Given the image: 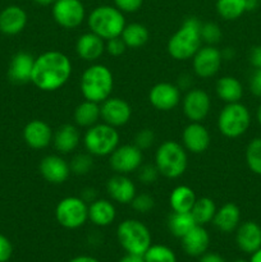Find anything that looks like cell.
Segmentation results:
<instances>
[{
	"label": "cell",
	"instance_id": "obj_1",
	"mask_svg": "<svg viewBox=\"0 0 261 262\" xmlns=\"http://www.w3.org/2000/svg\"><path fill=\"white\" fill-rule=\"evenodd\" d=\"M73 67L64 53L49 50L35 58L31 82L44 92L60 90L71 79Z\"/></svg>",
	"mask_w": 261,
	"mask_h": 262
},
{
	"label": "cell",
	"instance_id": "obj_2",
	"mask_svg": "<svg viewBox=\"0 0 261 262\" xmlns=\"http://www.w3.org/2000/svg\"><path fill=\"white\" fill-rule=\"evenodd\" d=\"M202 22L196 17H188L183 20L181 27L170 36L166 43L169 55L178 61L188 60L202 46L201 38Z\"/></svg>",
	"mask_w": 261,
	"mask_h": 262
},
{
	"label": "cell",
	"instance_id": "obj_3",
	"mask_svg": "<svg viewBox=\"0 0 261 262\" xmlns=\"http://www.w3.org/2000/svg\"><path fill=\"white\" fill-rule=\"evenodd\" d=\"M114 89V76L105 64L92 63L81 76L79 90L84 100L101 104L112 96Z\"/></svg>",
	"mask_w": 261,
	"mask_h": 262
},
{
	"label": "cell",
	"instance_id": "obj_4",
	"mask_svg": "<svg viewBox=\"0 0 261 262\" xmlns=\"http://www.w3.org/2000/svg\"><path fill=\"white\" fill-rule=\"evenodd\" d=\"M155 165L160 176L177 179L186 173L188 165L187 150L177 141H164L155 152Z\"/></svg>",
	"mask_w": 261,
	"mask_h": 262
},
{
	"label": "cell",
	"instance_id": "obj_5",
	"mask_svg": "<svg viewBox=\"0 0 261 262\" xmlns=\"http://www.w3.org/2000/svg\"><path fill=\"white\" fill-rule=\"evenodd\" d=\"M87 25L91 32L106 41L122 35L127 23L124 13L120 12L115 5H100L90 13Z\"/></svg>",
	"mask_w": 261,
	"mask_h": 262
},
{
	"label": "cell",
	"instance_id": "obj_6",
	"mask_svg": "<svg viewBox=\"0 0 261 262\" xmlns=\"http://www.w3.org/2000/svg\"><path fill=\"white\" fill-rule=\"evenodd\" d=\"M120 136L117 128L99 122L97 124L87 128L83 136L84 150L92 156L105 158L109 156L119 146Z\"/></svg>",
	"mask_w": 261,
	"mask_h": 262
},
{
	"label": "cell",
	"instance_id": "obj_7",
	"mask_svg": "<svg viewBox=\"0 0 261 262\" xmlns=\"http://www.w3.org/2000/svg\"><path fill=\"white\" fill-rule=\"evenodd\" d=\"M117 238L127 253L143 256L151 243L150 229L137 219H125L118 225Z\"/></svg>",
	"mask_w": 261,
	"mask_h": 262
},
{
	"label": "cell",
	"instance_id": "obj_8",
	"mask_svg": "<svg viewBox=\"0 0 261 262\" xmlns=\"http://www.w3.org/2000/svg\"><path fill=\"white\" fill-rule=\"evenodd\" d=\"M250 124V110L241 102L227 104L217 115V129L227 138L241 137L247 132Z\"/></svg>",
	"mask_w": 261,
	"mask_h": 262
},
{
	"label": "cell",
	"instance_id": "obj_9",
	"mask_svg": "<svg viewBox=\"0 0 261 262\" xmlns=\"http://www.w3.org/2000/svg\"><path fill=\"white\" fill-rule=\"evenodd\" d=\"M55 219L66 229H78L89 220V204L79 196L64 197L55 207Z\"/></svg>",
	"mask_w": 261,
	"mask_h": 262
},
{
	"label": "cell",
	"instance_id": "obj_10",
	"mask_svg": "<svg viewBox=\"0 0 261 262\" xmlns=\"http://www.w3.org/2000/svg\"><path fill=\"white\" fill-rule=\"evenodd\" d=\"M56 25L67 30H74L83 23L86 9L81 0H56L51 8Z\"/></svg>",
	"mask_w": 261,
	"mask_h": 262
},
{
	"label": "cell",
	"instance_id": "obj_11",
	"mask_svg": "<svg viewBox=\"0 0 261 262\" xmlns=\"http://www.w3.org/2000/svg\"><path fill=\"white\" fill-rule=\"evenodd\" d=\"M143 151H141L135 143L119 145L109 155L110 168L117 174L128 176L138 170L143 164Z\"/></svg>",
	"mask_w": 261,
	"mask_h": 262
},
{
	"label": "cell",
	"instance_id": "obj_12",
	"mask_svg": "<svg viewBox=\"0 0 261 262\" xmlns=\"http://www.w3.org/2000/svg\"><path fill=\"white\" fill-rule=\"evenodd\" d=\"M222 50L215 45H205L199 49L192 58V68L194 74L202 79L216 76L223 64Z\"/></svg>",
	"mask_w": 261,
	"mask_h": 262
},
{
	"label": "cell",
	"instance_id": "obj_13",
	"mask_svg": "<svg viewBox=\"0 0 261 262\" xmlns=\"http://www.w3.org/2000/svg\"><path fill=\"white\" fill-rule=\"evenodd\" d=\"M182 107L189 122H202L211 110V99L206 91L192 87L184 95Z\"/></svg>",
	"mask_w": 261,
	"mask_h": 262
},
{
	"label": "cell",
	"instance_id": "obj_14",
	"mask_svg": "<svg viewBox=\"0 0 261 262\" xmlns=\"http://www.w3.org/2000/svg\"><path fill=\"white\" fill-rule=\"evenodd\" d=\"M101 120L114 128L123 127L132 118V106L129 102L120 97H107L100 104Z\"/></svg>",
	"mask_w": 261,
	"mask_h": 262
},
{
	"label": "cell",
	"instance_id": "obj_15",
	"mask_svg": "<svg viewBox=\"0 0 261 262\" xmlns=\"http://www.w3.org/2000/svg\"><path fill=\"white\" fill-rule=\"evenodd\" d=\"M182 99V91L177 84L170 82H159L151 87L148 101L160 112H170L178 106Z\"/></svg>",
	"mask_w": 261,
	"mask_h": 262
},
{
	"label": "cell",
	"instance_id": "obj_16",
	"mask_svg": "<svg viewBox=\"0 0 261 262\" xmlns=\"http://www.w3.org/2000/svg\"><path fill=\"white\" fill-rule=\"evenodd\" d=\"M38 170L41 177L50 184H63L72 174L69 163L60 154H51L41 159Z\"/></svg>",
	"mask_w": 261,
	"mask_h": 262
},
{
	"label": "cell",
	"instance_id": "obj_17",
	"mask_svg": "<svg viewBox=\"0 0 261 262\" xmlns=\"http://www.w3.org/2000/svg\"><path fill=\"white\" fill-rule=\"evenodd\" d=\"M211 136L202 122H189L182 132V145L188 152L199 155L209 148Z\"/></svg>",
	"mask_w": 261,
	"mask_h": 262
},
{
	"label": "cell",
	"instance_id": "obj_18",
	"mask_svg": "<svg viewBox=\"0 0 261 262\" xmlns=\"http://www.w3.org/2000/svg\"><path fill=\"white\" fill-rule=\"evenodd\" d=\"M54 130L45 120L33 119L23 128V140L33 150H44L53 143Z\"/></svg>",
	"mask_w": 261,
	"mask_h": 262
},
{
	"label": "cell",
	"instance_id": "obj_19",
	"mask_svg": "<svg viewBox=\"0 0 261 262\" xmlns=\"http://www.w3.org/2000/svg\"><path fill=\"white\" fill-rule=\"evenodd\" d=\"M106 192L112 201L120 205H129L137 194L136 184L124 174H115L106 182Z\"/></svg>",
	"mask_w": 261,
	"mask_h": 262
},
{
	"label": "cell",
	"instance_id": "obj_20",
	"mask_svg": "<svg viewBox=\"0 0 261 262\" xmlns=\"http://www.w3.org/2000/svg\"><path fill=\"white\" fill-rule=\"evenodd\" d=\"M76 53L82 60L96 63L105 53V40L91 31L82 33L76 41Z\"/></svg>",
	"mask_w": 261,
	"mask_h": 262
},
{
	"label": "cell",
	"instance_id": "obj_21",
	"mask_svg": "<svg viewBox=\"0 0 261 262\" xmlns=\"http://www.w3.org/2000/svg\"><path fill=\"white\" fill-rule=\"evenodd\" d=\"M27 22V13L18 5H9L0 12V32L7 36H14L22 32Z\"/></svg>",
	"mask_w": 261,
	"mask_h": 262
},
{
	"label": "cell",
	"instance_id": "obj_22",
	"mask_svg": "<svg viewBox=\"0 0 261 262\" xmlns=\"http://www.w3.org/2000/svg\"><path fill=\"white\" fill-rule=\"evenodd\" d=\"M79 143H81V133L76 124L67 123L54 130L51 145L60 155H68V154L74 152L78 148Z\"/></svg>",
	"mask_w": 261,
	"mask_h": 262
},
{
	"label": "cell",
	"instance_id": "obj_23",
	"mask_svg": "<svg viewBox=\"0 0 261 262\" xmlns=\"http://www.w3.org/2000/svg\"><path fill=\"white\" fill-rule=\"evenodd\" d=\"M235 242L242 252L252 255L261 248V227L255 222H245L235 229Z\"/></svg>",
	"mask_w": 261,
	"mask_h": 262
},
{
	"label": "cell",
	"instance_id": "obj_24",
	"mask_svg": "<svg viewBox=\"0 0 261 262\" xmlns=\"http://www.w3.org/2000/svg\"><path fill=\"white\" fill-rule=\"evenodd\" d=\"M35 56L26 51H19L12 58L8 68V77L13 83L25 84L31 82Z\"/></svg>",
	"mask_w": 261,
	"mask_h": 262
},
{
	"label": "cell",
	"instance_id": "obj_25",
	"mask_svg": "<svg viewBox=\"0 0 261 262\" xmlns=\"http://www.w3.org/2000/svg\"><path fill=\"white\" fill-rule=\"evenodd\" d=\"M184 252L192 257H200L207 251L210 246L209 232L204 225H196L184 237L181 238Z\"/></svg>",
	"mask_w": 261,
	"mask_h": 262
},
{
	"label": "cell",
	"instance_id": "obj_26",
	"mask_svg": "<svg viewBox=\"0 0 261 262\" xmlns=\"http://www.w3.org/2000/svg\"><path fill=\"white\" fill-rule=\"evenodd\" d=\"M117 217L114 204L106 199H96L89 205V220L99 228L109 227Z\"/></svg>",
	"mask_w": 261,
	"mask_h": 262
},
{
	"label": "cell",
	"instance_id": "obj_27",
	"mask_svg": "<svg viewBox=\"0 0 261 262\" xmlns=\"http://www.w3.org/2000/svg\"><path fill=\"white\" fill-rule=\"evenodd\" d=\"M241 222V210L233 202H227L215 212L212 224L219 232L232 233L238 228Z\"/></svg>",
	"mask_w": 261,
	"mask_h": 262
},
{
	"label": "cell",
	"instance_id": "obj_28",
	"mask_svg": "<svg viewBox=\"0 0 261 262\" xmlns=\"http://www.w3.org/2000/svg\"><path fill=\"white\" fill-rule=\"evenodd\" d=\"M215 92L217 97L225 104H232V102H240L243 96V86L233 76L220 77L215 84Z\"/></svg>",
	"mask_w": 261,
	"mask_h": 262
},
{
	"label": "cell",
	"instance_id": "obj_29",
	"mask_svg": "<svg viewBox=\"0 0 261 262\" xmlns=\"http://www.w3.org/2000/svg\"><path fill=\"white\" fill-rule=\"evenodd\" d=\"M74 124L79 128H90L97 124L101 119V112H100V104L94 101L84 100L78 104L73 113Z\"/></svg>",
	"mask_w": 261,
	"mask_h": 262
},
{
	"label": "cell",
	"instance_id": "obj_30",
	"mask_svg": "<svg viewBox=\"0 0 261 262\" xmlns=\"http://www.w3.org/2000/svg\"><path fill=\"white\" fill-rule=\"evenodd\" d=\"M197 197L188 186H177L169 194V205L174 212H191Z\"/></svg>",
	"mask_w": 261,
	"mask_h": 262
},
{
	"label": "cell",
	"instance_id": "obj_31",
	"mask_svg": "<svg viewBox=\"0 0 261 262\" xmlns=\"http://www.w3.org/2000/svg\"><path fill=\"white\" fill-rule=\"evenodd\" d=\"M120 37L123 38L124 43L128 49H138L142 48L150 38V32L145 25L138 22L125 25Z\"/></svg>",
	"mask_w": 261,
	"mask_h": 262
},
{
	"label": "cell",
	"instance_id": "obj_32",
	"mask_svg": "<svg viewBox=\"0 0 261 262\" xmlns=\"http://www.w3.org/2000/svg\"><path fill=\"white\" fill-rule=\"evenodd\" d=\"M193 216L191 212H171L168 217V229L174 237L179 238L187 234L192 228L196 227Z\"/></svg>",
	"mask_w": 261,
	"mask_h": 262
},
{
	"label": "cell",
	"instance_id": "obj_33",
	"mask_svg": "<svg viewBox=\"0 0 261 262\" xmlns=\"http://www.w3.org/2000/svg\"><path fill=\"white\" fill-rule=\"evenodd\" d=\"M216 210L217 207L214 200L210 199V197H200L194 202L191 214L197 225H204L205 227L209 223H212Z\"/></svg>",
	"mask_w": 261,
	"mask_h": 262
},
{
	"label": "cell",
	"instance_id": "obj_34",
	"mask_svg": "<svg viewBox=\"0 0 261 262\" xmlns=\"http://www.w3.org/2000/svg\"><path fill=\"white\" fill-rule=\"evenodd\" d=\"M216 12L224 20H235L246 13L245 0H216Z\"/></svg>",
	"mask_w": 261,
	"mask_h": 262
},
{
	"label": "cell",
	"instance_id": "obj_35",
	"mask_svg": "<svg viewBox=\"0 0 261 262\" xmlns=\"http://www.w3.org/2000/svg\"><path fill=\"white\" fill-rule=\"evenodd\" d=\"M145 262H177V256L171 248L165 245H151L143 253Z\"/></svg>",
	"mask_w": 261,
	"mask_h": 262
},
{
	"label": "cell",
	"instance_id": "obj_36",
	"mask_svg": "<svg viewBox=\"0 0 261 262\" xmlns=\"http://www.w3.org/2000/svg\"><path fill=\"white\" fill-rule=\"evenodd\" d=\"M246 163L252 173L261 176V137L253 138L247 145Z\"/></svg>",
	"mask_w": 261,
	"mask_h": 262
},
{
	"label": "cell",
	"instance_id": "obj_37",
	"mask_svg": "<svg viewBox=\"0 0 261 262\" xmlns=\"http://www.w3.org/2000/svg\"><path fill=\"white\" fill-rule=\"evenodd\" d=\"M69 166H71V173L74 176H87L94 169V156L90 155L87 151L76 154L69 161Z\"/></svg>",
	"mask_w": 261,
	"mask_h": 262
},
{
	"label": "cell",
	"instance_id": "obj_38",
	"mask_svg": "<svg viewBox=\"0 0 261 262\" xmlns=\"http://www.w3.org/2000/svg\"><path fill=\"white\" fill-rule=\"evenodd\" d=\"M201 38L202 42L206 45H216L222 38L220 26L215 22H205L201 25Z\"/></svg>",
	"mask_w": 261,
	"mask_h": 262
},
{
	"label": "cell",
	"instance_id": "obj_39",
	"mask_svg": "<svg viewBox=\"0 0 261 262\" xmlns=\"http://www.w3.org/2000/svg\"><path fill=\"white\" fill-rule=\"evenodd\" d=\"M129 205L138 214H147L155 207V199L148 193H137Z\"/></svg>",
	"mask_w": 261,
	"mask_h": 262
},
{
	"label": "cell",
	"instance_id": "obj_40",
	"mask_svg": "<svg viewBox=\"0 0 261 262\" xmlns=\"http://www.w3.org/2000/svg\"><path fill=\"white\" fill-rule=\"evenodd\" d=\"M159 176H160V173H159L155 164H142L137 170L138 181L146 186L155 183L159 179Z\"/></svg>",
	"mask_w": 261,
	"mask_h": 262
},
{
	"label": "cell",
	"instance_id": "obj_41",
	"mask_svg": "<svg viewBox=\"0 0 261 262\" xmlns=\"http://www.w3.org/2000/svg\"><path fill=\"white\" fill-rule=\"evenodd\" d=\"M156 136L155 132L150 128H143V129L138 130L135 136V145L140 148L141 151L148 150L151 146L155 143Z\"/></svg>",
	"mask_w": 261,
	"mask_h": 262
},
{
	"label": "cell",
	"instance_id": "obj_42",
	"mask_svg": "<svg viewBox=\"0 0 261 262\" xmlns=\"http://www.w3.org/2000/svg\"><path fill=\"white\" fill-rule=\"evenodd\" d=\"M127 49V45H125L124 41H123V38L120 36L109 38V40L105 41V51L112 56L123 55Z\"/></svg>",
	"mask_w": 261,
	"mask_h": 262
},
{
	"label": "cell",
	"instance_id": "obj_43",
	"mask_svg": "<svg viewBox=\"0 0 261 262\" xmlns=\"http://www.w3.org/2000/svg\"><path fill=\"white\" fill-rule=\"evenodd\" d=\"M143 0H114V5L123 13H135L141 9Z\"/></svg>",
	"mask_w": 261,
	"mask_h": 262
},
{
	"label": "cell",
	"instance_id": "obj_44",
	"mask_svg": "<svg viewBox=\"0 0 261 262\" xmlns=\"http://www.w3.org/2000/svg\"><path fill=\"white\" fill-rule=\"evenodd\" d=\"M13 255L12 242L0 233V262H8Z\"/></svg>",
	"mask_w": 261,
	"mask_h": 262
},
{
	"label": "cell",
	"instance_id": "obj_45",
	"mask_svg": "<svg viewBox=\"0 0 261 262\" xmlns=\"http://www.w3.org/2000/svg\"><path fill=\"white\" fill-rule=\"evenodd\" d=\"M250 90L253 95L261 97V68L255 69L250 78Z\"/></svg>",
	"mask_w": 261,
	"mask_h": 262
},
{
	"label": "cell",
	"instance_id": "obj_46",
	"mask_svg": "<svg viewBox=\"0 0 261 262\" xmlns=\"http://www.w3.org/2000/svg\"><path fill=\"white\" fill-rule=\"evenodd\" d=\"M248 60H250L251 66L255 69L261 68V45L253 46L250 51V55H248Z\"/></svg>",
	"mask_w": 261,
	"mask_h": 262
},
{
	"label": "cell",
	"instance_id": "obj_47",
	"mask_svg": "<svg viewBox=\"0 0 261 262\" xmlns=\"http://www.w3.org/2000/svg\"><path fill=\"white\" fill-rule=\"evenodd\" d=\"M192 84H193V78H192L191 74L183 73L179 76L177 86L179 87L181 91H188V90L192 89Z\"/></svg>",
	"mask_w": 261,
	"mask_h": 262
},
{
	"label": "cell",
	"instance_id": "obj_48",
	"mask_svg": "<svg viewBox=\"0 0 261 262\" xmlns=\"http://www.w3.org/2000/svg\"><path fill=\"white\" fill-rule=\"evenodd\" d=\"M199 262H225V260L216 252H205L204 255L200 256Z\"/></svg>",
	"mask_w": 261,
	"mask_h": 262
},
{
	"label": "cell",
	"instance_id": "obj_49",
	"mask_svg": "<svg viewBox=\"0 0 261 262\" xmlns=\"http://www.w3.org/2000/svg\"><path fill=\"white\" fill-rule=\"evenodd\" d=\"M79 197H81L84 202H87L89 205L91 204V202H94L96 199H99V197H97V193H96V189L91 188V187H87V188H84L83 191H82V194Z\"/></svg>",
	"mask_w": 261,
	"mask_h": 262
},
{
	"label": "cell",
	"instance_id": "obj_50",
	"mask_svg": "<svg viewBox=\"0 0 261 262\" xmlns=\"http://www.w3.org/2000/svg\"><path fill=\"white\" fill-rule=\"evenodd\" d=\"M118 262H145L143 260V256L138 255H132V253H127L125 256H123Z\"/></svg>",
	"mask_w": 261,
	"mask_h": 262
},
{
	"label": "cell",
	"instance_id": "obj_51",
	"mask_svg": "<svg viewBox=\"0 0 261 262\" xmlns=\"http://www.w3.org/2000/svg\"><path fill=\"white\" fill-rule=\"evenodd\" d=\"M69 262H100L97 258L92 257V256H86V255H82V256H77V257H73Z\"/></svg>",
	"mask_w": 261,
	"mask_h": 262
},
{
	"label": "cell",
	"instance_id": "obj_52",
	"mask_svg": "<svg viewBox=\"0 0 261 262\" xmlns=\"http://www.w3.org/2000/svg\"><path fill=\"white\" fill-rule=\"evenodd\" d=\"M246 12H252L258 7V0H245Z\"/></svg>",
	"mask_w": 261,
	"mask_h": 262
},
{
	"label": "cell",
	"instance_id": "obj_53",
	"mask_svg": "<svg viewBox=\"0 0 261 262\" xmlns=\"http://www.w3.org/2000/svg\"><path fill=\"white\" fill-rule=\"evenodd\" d=\"M223 59H227V60H230V59L234 56V51L232 50V48H227L222 51Z\"/></svg>",
	"mask_w": 261,
	"mask_h": 262
},
{
	"label": "cell",
	"instance_id": "obj_54",
	"mask_svg": "<svg viewBox=\"0 0 261 262\" xmlns=\"http://www.w3.org/2000/svg\"><path fill=\"white\" fill-rule=\"evenodd\" d=\"M32 2L37 5H41V7H49V5H53L56 0H32Z\"/></svg>",
	"mask_w": 261,
	"mask_h": 262
},
{
	"label": "cell",
	"instance_id": "obj_55",
	"mask_svg": "<svg viewBox=\"0 0 261 262\" xmlns=\"http://www.w3.org/2000/svg\"><path fill=\"white\" fill-rule=\"evenodd\" d=\"M250 262H261V248L260 250L256 251V252L252 253Z\"/></svg>",
	"mask_w": 261,
	"mask_h": 262
},
{
	"label": "cell",
	"instance_id": "obj_56",
	"mask_svg": "<svg viewBox=\"0 0 261 262\" xmlns=\"http://www.w3.org/2000/svg\"><path fill=\"white\" fill-rule=\"evenodd\" d=\"M256 117H257V122H258V124H260V127H261V104L258 105L257 113H256Z\"/></svg>",
	"mask_w": 261,
	"mask_h": 262
},
{
	"label": "cell",
	"instance_id": "obj_57",
	"mask_svg": "<svg viewBox=\"0 0 261 262\" xmlns=\"http://www.w3.org/2000/svg\"><path fill=\"white\" fill-rule=\"evenodd\" d=\"M233 262H247V261H245V260H235V261H233Z\"/></svg>",
	"mask_w": 261,
	"mask_h": 262
}]
</instances>
